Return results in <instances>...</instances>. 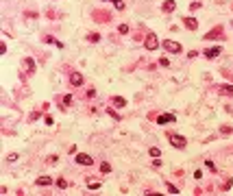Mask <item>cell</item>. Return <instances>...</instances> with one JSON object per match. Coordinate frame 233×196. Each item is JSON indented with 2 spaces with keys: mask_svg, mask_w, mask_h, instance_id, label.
<instances>
[{
  "mask_svg": "<svg viewBox=\"0 0 233 196\" xmlns=\"http://www.w3.org/2000/svg\"><path fill=\"white\" fill-rule=\"evenodd\" d=\"M205 166H207V168H209V170H216V166H213V163H211L209 159H207V161H205Z\"/></svg>",
  "mask_w": 233,
  "mask_h": 196,
  "instance_id": "cell-24",
  "label": "cell"
},
{
  "mask_svg": "<svg viewBox=\"0 0 233 196\" xmlns=\"http://www.w3.org/2000/svg\"><path fill=\"white\" fill-rule=\"evenodd\" d=\"M174 114H161V116H157V124H170L174 122Z\"/></svg>",
  "mask_w": 233,
  "mask_h": 196,
  "instance_id": "cell-4",
  "label": "cell"
},
{
  "mask_svg": "<svg viewBox=\"0 0 233 196\" xmlns=\"http://www.w3.org/2000/svg\"><path fill=\"white\" fill-rule=\"evenodd\" d=\"M183 22H185V26H188V29H192V31H196V29H198V22L194 20V17H185Z\"/></svg>",
  "mask_w": 233,
  "mask_h": 196,
  "instance_id": "cell-9",
  "label": "cell"
},
{
  "mask_svg": "<svg viewBox=\"0 0 233 196\" xmlns=\"http://www.w3.org/2000/svg\"><path fill=\"white\" fill-rule=\"evenodd\" d=\"M98 188H100V183H96V181L89 183V190H98Z\"/></svg>",
  "mask_w": 233,
  "mask_h": 196,
  "instance_id": "cell-20",
  "label": "cell"
},
{
  "mask_svg": "<svg viewBox=\"0 0 233 196\" xmlns=\"http://www.w3.org/2000/svg\"><path fill=\"white\" fill-rule=\"evenodd\" d=\"M144 46H146V50H157V46H159V39H157V35L148 33V35H146V39H144Z\"/></svg>",
  "mask_w": 233,
  "mask_h": 196,
  "instance_id": "cell-1",
  "label": "cell"
},
{
  "mask_svg": "<svg viewBox=\"0 0 233 196\" xmlns=\"http://www.w3.org/2000/svg\"><path fill=\"white\" fill-rule=\"evenodd\" d=\"M111 2H116V0H111Z\"/></svg>",
  "mask_w": 233,
  "mask_h": 196,
  "instance_id": "cell-26",
  "label": "cell"
},
{
  "mask_svg": "<svg viewBox=\"0 0 233 196\" xmlns=\"http://www.w3.org/2000/svg\"><path fill=\"white\" fill-rule=\"evenodd\" d=\"M161 46H163V48H166L168 52H174V54H176V52H181V44H179V42H172V39H166V42H163Z\"/></svg>",
  "mask_w": 233,
  "mask_h": 196,
  "instance_id": "cell-2",
  "label": "cell"
},
{
  "mask_svg": "<svg viewBox=\"0 0 233 196\" xmlns=\"http://www.w3.org/2000/svg\"><path fill=\"white\" fill-rule=\"evenodd\" d=\"M15 159H17V153H11V155L7 157V161H15Z\"/></svg>",
  "mask_w": 233,
  "mask_h": 196,
  "instance_id": "cell-21",
  "label": "cell"
},
{
  "mask_svg": "<svg viewBox=\"0 0 233 196\" xmlns=\"http://www.w3.org/2000/svg\"><path fill=\"white\" fill-rule=\"evenodd\" d=\"M113 5H116V9H124V2H122V0H116Z\"/></svg>",
  "mask_w": 233,
  "mask_h": 196,
  "instance_id": "cell-22",
  "label": "cell"
},
{
  "mask_svg": "<svg viewBox=\"0 0 233 196\" xmlns=\"http://www.w3.org/2000/svg\"><path fill=\"white\" fill-rule=\"evenodd\" d=\"M100 172H102V174H107V172H111V166H109L107 161H102V163H100Z\"/></svg>",
  "mask_w": 233,
  "mask_h": 196,
  "instance_id": "cell-14",
  "label": "cell"
},
{
  "mask_svg": "<svg viewBox=\"0 0 233 196\" xmlns=\"http://www.w3.org/2000/svg\"><path fill=\"white\" fill-rule=\"evenodd\" d=\"M76 163H81V166H92V163H94V159H92L89 155H85V153H79V155H76Z\"/></svg>",
  "mask_w": 233,
  "mask_h": 196,
  "instance_id": "cell-5",
  "label": "cell"
},
{
  "mask_svg": "<svg viewBox=\"0 0 233 196\" xmlns=\"http://www.w3.org/2000/svg\"><path fill=\"white\" fill-rule=\"evenodd\" d=\"M159 65H163V68H168V65H170V61H168V59H159Z\"/></svg>",
  "mask_w": 233,
  "mask_h": 196,
  "instance_id": "cell-23",
  "label": "cell"
},
{
  "mask_svg": "<svg viewBox=\"0 0 233 196\" xmlns=\"http://www.w3.org/2000/svg\"><path fill=\"white\" fill-rule=\"evenodd\" d=\"M170 144L176 146V148H185L188 146V139H185L183 135H170Z\"/></svg>",
  "mask_w": 233,
  "mask_h": 196,
  "instance_id": "cell-3",
  "label": "cell"
},
{
  "mask_svg": "<svg viewBox=\"0 0 233 196\" xmlns=\"http://www.w3.org/2000/svg\"><path fill=\"white\" fill-rule=\"evenodd\" d=\"M174 7H176V0H166L161 9H163L166 13H170V11H174Z\"/></svg>",
  "mask_w": 233,
  "mask_h": 196,
  "instance_id": "cell-8",
  "label": "cell"
},
{
  "mask_svg": "<svg viewBox=\"0 0 233 196\" xmlns=\"http://www.w3.org/2000/svg\"><path fill=\"white\" fill-rule=\"evenodd\" d=\"M220 52H222L220 46H213V48H207V50H205V57H207V59H216Z\"/></svg>",
  "mask_w": 233,
  "mask_h": 196,
  "instance_id": "cell-7",
  "label": "cell"
},
{
  "mask_svg": "<svg viewBox=\"0 0 233 196\" xmlns=\"http://www.w3.org/2000/svg\"><path fill=\"white\" fill-rule=\"evenodd\" d=\"M168 192H170V194H179V188H174L172 183H168Z\"/></svg>",
  "mask_w": 233,
  "mask_h": 196,
  "instance_id": "cell-17",
  "label": "cell"
},
{
  "mask_svg": "<svg viewBox=\"0 0 233 196\" xmlns=\"http://www.w3.org/2000/svg\"><path fill=\"white\" fill-rule=\"evenodd\" d=\"M118 33H120V35L129 33V26H126V24H120V26H118Z\"/></svg>",
  "mask_w": 233,
  "mask_h": 196,
  "instance_id": "cell-15",
  "label": "cell"
},
{
  "mask_svg": "<svg viewBox=\"0 0 233 196\" xmlns=\"http://www.w3.org/2000/svg\"><path fill=\"white\" fill-rule=\"evenodd\" d=\"M225 92H229V94H233V85H225Z\"/></svg>",
  "mask_w": 233,
  "mask_h": 196,
  "instance_id": "cell-25",
  "label": "cell"
},
{
  "mask_svg": "<svg viewBox=\"0 0 233 196\" xmlns=\"http://www.w3.org/2000/svg\"><path fill=\"white\" fill-rule=\"evenodd\" d=\"M148 155H151V157H155V159H159V157H161V151H159V148H151V151H148Z\"/></svg>",
  "mask_w": 233,
  "mask_h": 196,
  "instance_id": "cell-13",
  "label": "cell"
},
{
  "mask_svg": "<svg viewBox=\"0 0 233 196\" xmlns=\"http://www.w3.org/2000/svg\"><path fill=\"white\" fill-rule=\"evenodd\" d=\"M111 102H113L116 107H120V109H122V107L126 105V98H122V96H113V98H111Z\"/></svg>",
  "mask_w": 233,
  "mask_h": 196,
  "instance_id": "cell-10",
  "label": "cell"
},
{
  "mask_svg": "<svg viewBox=\"0 0 233 196\" xmlns=\"http://www.w3.org/2000/svg\"><path fill=\"white\" fill-rule=\"evenodd\" d=\"M63 105H72V96H70V94L63 96Z\"/></svg>",
  "mask_w": 233,
  "mask_h": 196,
  "instance_id": "cell-19",
  "label": "cell"
},
{
  "mask_svg": "<svg viewBox=\"0 0 233 196\" xmlns=\"http://www.w3.org/2000/svg\"><path fill=\"white\" fill-rule=\"evenodd\" d=\"M57 185H59L61 190H66V188H68V181H66V179H59V181H57Z\"/></svg>",
  "mask_w": 233,
  "mask_h": 196,
  "instance_id": "cell-18",
  "label": "cell"
},
{
  "mask_svg": "<svg viewBox=\"0 0 233 196\" xmlns=\"http://www.w3.org/2000/svg\"><path fill=\"white\" fill-rule=\"evenodd\" d=\"M35 183H37V185H50V183H52V179H50V176H39V179H37Z\"/></svg>",
  "mask_w": 233,
  "mask_h": 196,
  "instance_id": "cell-12",
  "label": "cell"
},
{
  "mask_svg": "<svg viewBox=\"0 0 233 196\" xmlns=\"http://www.w3.org/2000/svg\"><path fill=\"white\" fill-rule=\"evenodd\" d=\"M89 42L98 44V42H100V35H98V33H92V35H89Z\"/></svg>",
  "mask_w": 233,
  "mask_h": 196,
  "instance_id": "cell-16",
  "label": "cell"
},
{
  "mask_svg": "<svg viewBox=\"0 0 233 196\" xmlns=\"http://www.w3.org/2000/svg\"><path fill=\"white\" fill-rule=\"evenodd\" d=\"M70 83H72L74 87H81L83 85V74L81 72H72L70 74Z\"/></svg>",
  "mask_w": 233,
  "mask_h": 196,
  "instance_id": "cell-6",
  "label": "cell"
},
{
  "mask_svg": "<svg viewBox=\"0 0 233 196\" xmlns=\"http://www.w3.org/2000/svg\"><path fill=\"white\" fill-rule=\"evenodd\" d=\"M24 68L29 70V72H33V70H35V61H33L31 57H26V59H24Z\"/></svg>",
  "mask_w": 233,
  "mask_h": 196,
  "instance_id": "cell-11",
  "label": "cell"
}]
</instances>
